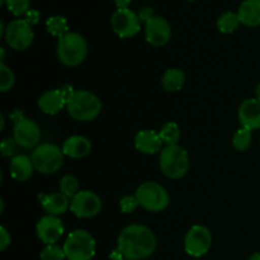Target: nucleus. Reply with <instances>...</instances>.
I'll list each match as a JSON object with an SVG mask.
<instances>
[{
  "instance_id": "f257e3e1",
  "label": "nucleus",
  "mask_w": 260,
  "mask_h": 260,
  "mask_svg": "<svg viewBox=\"0 0 260 260\" xmlns=\"http://www.w3.org/2000/svg\"><path fill=\"white\" fill-rule=\"evenodd\" d=\"M157 240L151 229L140 223L128 225L117 239V249L126 260H142L151 256Z\"/></svg>"
},
{
  "instance_id": "f03ea898",
  "label": "nucleus",
  "mask_w": 260,
  "mask_h": 260,
  "mask_svg": "<svg viewBox=\"0 0 260 260\" xmlns=\"http://www.w3.org/2000/svg\"><path fill=\"white\" fill-rule=\"evenodd\" d=\"M102 102L94 93L88 90H74L69 95L66 109L71 118L79 122H90L102 112Z\"/></svg>"
},
{
  "instance_id": "7ed1b4c3",
  "label": "nucleus",
  "mask_w": 260,
  "mask_h": 260,
  "mask_svg": "<svg viewBox=\"0 0 260 260\" xmlns=\"http://www.w3.org/2000/svg\"><path fill=\"white\" fill-rule=\"evenodd\" d=\"M56 52L61 63L74 68L85 60L88 55V43L80 33L68 32L58 38Z\"/></svg>"
},
{
  "instance_id": "20e7f679",
  "label": "nucleus",
  "mask_w": 260,
  "mask_h": 260,
  "mask_svg": "<svg viewBox=\"0 0 260 260\" xmlns=\"http://www.w3.org/2000/svg\"><path fill=\"white\" fill-rule=\"evenodd\" d=\"M160 169L169 179H180L189 170V156L179 145H168L160 152Z\"/></svg>"
},
{
  "instance_id": "39448f33",
  "label": "nucleus",
  "mask_w": 260,
  "mask_h": 260,
  "mask_svg": "<svg viewBox=\"0 0 260 260\" xmlns=\"http://www.w3.org/2000/svg\"><path fill=\"white\" fill-rule=\"evenodd\" d=\"M62 149L55 144H41L32 151V159L35 169L42 174H55L63 165Z\"/></svg>"
},
{
  "instance_id": "423d86ee",
  "label": "nucleus",
  "mask_w": 260,
  "mask_h": 260,
  "mask_svg": "<svg viewBox=\"0 0 260 260\" xmlns=\"http://www.w3.org/2000/svg\"><path fill=\"white\" fill-rule=\"evenodd\" d=\"M140 206L149 212H161L169 206L170 197L161 184L156 182H145L136 189Z\"/></svg>"
},
{
  "instance_id": "0eeeda50",
  "label": "nucleus",
  "mask_w": 260,
  "mask_h": 260,
  "mask_svg": "<svg viewBox=\"0 0 260 260\" xmlns=\"http://www.w3.org/2000/svg\"><path fill=\"white\" fill-rule=\"evenodd\" d=\"M95 239L85 230H75L63 244L68 260H91L95 255Z\"/></svg>"
},
{
  "instance_id": "6e6552de",
  "label": "nucleus",
  "mask_w": 260,
  "mask_h": 260,
  "mask_svg": "<svg viewBox=\"0 0 260 260\" xmlns=\"http://www.w3.org/2000/svg\"><path fill=\"white\" fill-rule=\"evenodd\" d=\"M14 118V128H13V139L18 146L23 149H33L37 147L41 141V129L33 119L27 118L20 112L13 114Z\"/></svg>"
},
{
  "instance_id": "1a4fd4ad",
  "label": "nucleus",
  "mask_w": 260,
  "mask_h": 260,
  "mask_svg": "<svg viewBox=\"0 0 260 260\" xmlns=\"http://www.w3.org/2000/svg\"><path fill=\"white\" fill-rule=\"evenodd\" d=\"M212 245V234L206 226L194 225L188 230L184 238V250L193 258L206 255Z\"/></svg>"
},
{
  "instance_id": "9d476101",
  "label": "nucleus",
  "mask_w": 260,
  "mask_h": 260,
  "mask_svg": "<svg viewBox=\"0 0 260 260\" xmlns=\"http://www.w3.org/2000/svg\"><path fill=\"white\" fill-rule=\"evenodd\" d=\"M4 36L8 46L15 51L27 50L35 38L32 25L25 19H15L10 22Z\"/></svg>"
},
{
  "instance_id": "9b49d317",
  "label": "nucleus",
  "mask_w": 260,
  "mask_h": 260,
  "mask_svg": "<svg viewBox=\"0 0 260 260\" xmlns=\"http://www.w3.org/2000/svg\"><path fill=\"white\" fill-rule=\"evenodd\" d=\"M111 24L114 33L121 38L134 37L141 29V20L139 14L132 12L129 8L117 9L112 15Z\"/></svg>"
},
{
  "instance_id": "f8f14e48",
  "label": "nucleus",
  "mask_w": 260,
  "mask_h": 260,
  "mask_svg": "<svg viewBox=\"0 0 260 260\" xmlns=\"http://www.w3.org/2000/svg\"><path fill=\"white\" fill-rule=\"evenodd\" d=\"M70 210L76 217L90 218L98 215L102 210V200L90 190H81L71 198Z\"/></svg>"
},
{
  "instance_id": "ddd939ff",
  "label": "nucleus",
  "mask_w": 260,
  "mask_h": 260,
  "mask_svg": "<svg viewBox=\"0 0 260 260\" xmlns=\"http://www.w3.org/2000/svg\"><path fill=\"white\" fill-rule=\"evenodd\" d=\"M145 37L155 47L165 46L172 38V27L162 17H152L145 25Z\"/></svg>"
},
{
  "instance_id": "4468645a",
  "label": "nucleus",
  "mask_w": 260,
  "mask_h": 260,
  "mask_svg": "<svg viewBox=\"0 0 260 260\" xmlns=\"http://www.w3.org/2000/svg\"><path fill=\"white\" fill-rule=\"evenodd\" d=\"M36 233L38 239L46 245H52L60 240L63 234L62 221L57 216L47 215L41 218L36 226Z\"/></svg>"
},
{
  "instance_id": "2eb2a0df",
  "label": "nucleus",
  "mask_w": 260,
  "mask_h": 260,
  "mask_svg": "<svg viewBox=\"0 0 260 260\" xmlns=\"http://www.w3.org/2000/svg\"><path fill=\"white\" fill-rule=\"evenodd\" d=\"M73 91H66L65 89H52L43 93L38 99V108L48 116L57 114L68 104L69 95Z\"/></svg>"
},
{
  "instance_id": "dca6fc26",
  "label": "nucleus",
  "mask_w": 260,
  "mask_h": 260,
  "mask_svg": "<svg viewBox=\"0 0 260 260\" xmlns=\"http://www.w3.org/2000/svg\"><path fill=\"white\" fill-rule=\"evenodd\" d=\"M238 116L241 127L244 128L250 131L260 128V102L256 98L244 101L240 104Z\"/></svg>"
},
{
  "instance_id": "f3484780",
  "label": "nucleus",
  "mask_w": 260,
  "mask_h": 260,
  "mask_svg": "<svg viewBox=\"0 0 260 260\" xmlns=\"http://www.w3.org/2000/svg\"><path fill=\"white\" fill-rule=\"evenodd\" d=\"M162 144L160 135L152 129H141L135 136V147L142 154L154 155L161 152Z\"/></svg>"
},
{
  "instance_id": "a211bd4d",
  "label": "nucleus",
  "mask_w": 260,
  "mask_h": 260,
  "mask_svg": "<svg viewBox=\"0 0 260 260\" xmlns=\"http://www.w3.org/2000/svg\"><path fill=\"white\" fill-rule=\"evenodd\" d=\"M41 206L43 210L52 216L63 215L70 208V201L61 192L51 193V194H40L38 196Z\"/></svg>"
},
{
  "instance_id": "6ab92c4d",
  "label": "nucleus",
  "mask_w": 260,
  "mask_h": 260,
  "mask_svg": "<svg viewBox=\"0 0 260 260\" xmlns=\"http://www.w3.org/2000/svg\"><path fill=\"white\" fill-rule=\"evenodd\" d=\"M62 151L66 156L73 159H83L91 151V142L88 137L75 135L66 139L62 144Z\"/></svg>"
},
{
  "instance_id": "aec40b11",
  "label": "nucleus",
  "mask_w": 260,
  "mask_h": 260,
  "mask_svg": "<svg viewBox=\"0 0 260 260\" xmlns=\"http://www.w3.org/2000/svg\"><path fill=\"white\" fill-rule=\"evenodd\" d=\"M9 169L13 179L18 182H25L33 175L35 165H33L32 159L27 155H15L10 160Z\"/></svg>"
},
{
  "instance_id": "412c9836",
  "label": "nucleus",
  "mask_w": 260,
  "mask_h": 260,
  "mask_svg": "<svg viewBox=\"0 0 260 260\" xmlns=\"http://www.w3.org/2000/svg\"><path fill=\"white\" fill-rule=\"evenodd\" d=\"M240 22L248 27L260 25V0H244L238 10Z\"/></svg>"
},
{
  "instance_id": "4be33fe9",
  "label": "nucleus",
  "mask_w": 260,
  "mask_h": 260,
  "mask_svg": "<svg viewBox=\"0 0 260 260\" xmlns=\"http://www.w3.org/2000/svg\"><path fill=\"white\" fill-rule=\"evenodd\" d=\"M185 83V74L179 69H168L161 78L162 88L167 91H179Z\"/></svg>"
},
{
  "instance_id": "5701e85b",
  "label": "nucleus",
  "mask_w": 260,
  "mask_h": 260,
  "mask_svg": "<svg viewBox=\"0 0 260 260\" xmlns=\"http://www.w3.org/2000/svg\"><path fill=\"white\" fill-rule=\"evenodd\" d=\"M241 24L240 18H239L238 13L234 12H225L221 14L217 19V28L220 32L226 33H234Z\"/></svg>"
},
{
  "instance_id": "b1692460",
  "label": "nucleus",
  "mask_w": 260,
  "mask_h": 260,
  "mask_svg": "<svg viewBox=\"0 0 260 260\" xmlns=\"http://www.w3.org/2000/svg\"><path fill=\"white\" fill-rule=\"evenodd\" d=\"M46 28H47V32L51 36H55V37H62L63 35L69 32V25L66 18L61 17V15H52V17L48 18L46 20Z\"/></svg>"
},
{
  "instance_id": "393cba45",
  "label": "nucleus",
  "mask_w": 260,
  "mask_h": 260,
  "mask_svg": "<svg viewBox=\"0 0 260 260\" xmlns=\"http://www.w3.org/2000/svg\"><path fill=\"white\" fill-rule=\"evenodd\" d=\"M165 145H178L180 140V128L175 122H167L159 132Z\"/></svg>"
},
{
  "instance_id": "a878e982",
  "label": "nucleus",
  "mask_w": 260,
  "mask_h": 260,
  "mask_svg": "<svg viewBox=\"0 0 260 260\" xmlns=\"http://www.w3.org/2000/svg\"><path fill=\"white\" fill-rule=\"evenodd\" d=\"M251 140H253V135H251L250 129H246L244 127L239 128L235 132L233 137V146L236 151H246L250 147Z\"/></svg>"
},
{
  "instance_id": "bb28decb",
  "label": "nucleus",
  "mask_w": 260,
  "mask_h": 260,
  "mask_svg": "<svg viewBox=\"0 0 260 260\" xmlns=\"http://www.w3.org/2000/svg\"><path fill=\"white\" fill-rule=\"evenodd\" d=\"M60 192L65 194L68 198H74L78 194L79 190V182L74 175H65L60 180Z\"/></svg>"
},
{
  "instance_id": "cd10ccee",
  "label": "nucleus",
  "mask_w": 260,
  "mask_h": 260,
  "mask_svg": "<svg viewBox=\"0 0 260 260\" xmlns=\"http://www.w3.org/2000/svg\"><path fill=\"white\" fill-rule=\"evenodd\" d=\"M15 81V76L12 69L5 65L4 62L0 63V91L7 93L13 88Z\"/></svg>"
},
{
  "instance_id": "c85d7f7f",
  "label": "nucleus",
  "mask_w": 260,
  "mask_h": 260,
  "mask_svg": "<svg viewBox=\"0 0 260 260\" xmlns=\"http://www.w3.org/2000/svg\"><path fill=\"white\" fill-rule=\"evenodd\" d=\"M41 260H65L66 254L63 248L55 245H46L40 254Z\"/></svg>"
},
{
  "instance_id": "c756f323",
  "label": "nucleus",
  "mask_w": 260,
  "mask_h": 260,
  "mask_svg": "<svg viewBox=\"0 0 260 260\" xmlns=\"http://www.w3.org/2000/svg\"><path fill=\"white\" fill-rule=\"evenodd\" d=\"M7 7L15 17H20L29 10V0H7Z\"/></svg>"
},
{
  "instance_id": "7c9ffc66",
  "label": "nucleus",
  "mask_w": 260,
  "mask_h": 260,
  "mask_svg": "<svg viewBox=\"0 0 260 260\" xmlns=\"http://www.w3.org/2000/svg\"><path fill=\"white\" fill-rule=\"evenodd\" d=\"M139 206L140 203L137 201L136 196H124L119 200V210H121L122 213L134 212Z\"/></svg>"
},
{
  "instance_id": "2f4dec72",
  "label": "nucleus",
  "mask_w": 260,
  "mask_h": 260,
  "mask_svg": "<svg viewBox=\"0 0 260 260\" xmlns=\"http://www.w3.org/2000/svg\"><path fill=\"white\" fill-rule=\"evenodd\" d=\"M18 144L15 142L14 139H4L2 141V155L3 156H13L17 155Z\"/></svg>"
},
{
  "instance_id": "473e14b6",
  "label": "nucleus",
  "mask_w": 260,
  "mask_h": 260,
  "mask_svg": "<svg viewBox=\"0 0 260 260\" xmlns=\"http://www.w3.org/2000/svg\"><path fill=\"white\" fill-rule=\"evenodd\" d=\"M10 243H12V236L8 233L7 229L2 226L0 228V250L4 251L10 245Z\"/></svg>"
},
{
  "instance_id": "72a5a7b5",
  "label": "nucleus",
  "mask_w": 260,
  "mask_h": 260,
  "mask_svg": "<svg viewBox=\"0 0 260 260\" xmlns=\"http://www.w3.org/2000/svg\"><path fill=\"white\" fill-rule=\"evenodd\" d=\"M40 18H41L40 12L36 9H29L27 12V14H25V20H27L30 25L37 24V23L40 22Z\"/></svg>"
},
{
  "instance_id": "f704fd0d",
  "label": "nucleus",
  "mask_w": 260,
  "mask_h": 260,
  "mask_svg": "<svg viewBox=\"0 0 260 260\" xmlns=\"http://www.w3.org/2000/svg\"><path fill=\"white\" fill-rule=\"evenodd\" d=\"M152 17H154V15H152L151 8H147V7L141 8V10H140V13H139V18H140V20H141V22L147 23L150 19H151Z\"/></svg>"
},
{
  "instance_id": "c9c22d12",
  "label": "nucleus",
  "mask_w": 260,
  "mask_h": 260,
  "mask_svg": "<svg viewBox=\"0 0 260 260\" xmlns=\"http://www.w3.org/2000/svg\"><path fill=\"white\" fill-rule=\"evenodd\" d=\"M132 0H114L117 8L118 9H124V8H128V5L131 4Z\"/></svg>"
},
{
  "instance_id": "e433bc0d",
  "label": "nucleus",
  "mask_w": 260,
  "mask_h": 260,
  "mask_svg": "<svg viewBox=\"0 0 260 260\" xmlns=\"http://www.w3.org/2000/svg\"><path fill=\"white\" fill-rule=\"evenodd\" d=\"M248 260H260V253H254L253 255H250Z\"/></svg>"
},
{
  "instance_id": "4c0bfd02",
  "label": "nucleus",
  "mask_w": 260,
  "mask_h": 260,
  "mask_svg": "<svg viewBox=\"0 0 260 260\" xmlns=\"http://www.w3.org/2000/svg\"><path fill=\"white\" fill-rule=\"evenodd\" d=\"M0 123H2V127H0V129H4L5 127V118H4V114H0Z\"/></svg>"
},
{
  "instance_id": "58836bf2",
  "label": "nucleus",
  "mask_w": 260,
  "mask_h": 260,
  "mask_svg": "<svg viewBox=\"0 0 260 260\" xmlns=\"http://www.w3.org/2000/svg\"><path fill=\"white\" fill-rule=\"evenodd\" d=\"M255 98L260 102V84H258V86L255 89Z\"/></svg>"
},
{
  "instance_id": "ea45409f",
  "label": "nucleus",
  "mask_w": 260,
  "mask_h": 260,
  "mask_svg": "<svg viewBox=\"0 0 260 260\" xmlns=\"http://www.w3.org/2000/svg\"><path fill=\"white\" fill-rule=\"evenodd\" d=\"M0 51H2V58H0V61H2V62H4V58H5V50H4V47L0 48Z\"/></svg>"
},
{
  "instance_id": "a19ab883",
  "label": "nucleus",
  "mask_w": 260,
  "mask_h": 260,
  "mask_svg": "<svg viewBox=\"0 0 260 260\" xmlns=\"http://www.w3.org/2000/svg\"><path fill=\"white\" fill-rule=\"evenodd\" d=\"M7 4V0H0V5H4Z\"/></svg>"
},
{
  "instance_id": "79ce46f5",
  "label": "nucleus",
  "mask_w": 260,
  "mask_h": 260,
  "mask_svg": "<svg viewBox=\"0 0 260 260\" xmlns=\"http://www.w3.org/2000/svg\"><path fill=\"white\" fill-rule=\"evenodd\" d=\"M121 260H126V259H121Z\"/></svg>"
}]
</instances>
